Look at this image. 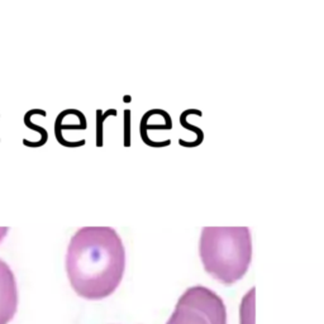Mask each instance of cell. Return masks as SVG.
Here are the masks:
<instances>
[{
  "mask_svg": "<svg viewBox=\"0 0 324 324\" xmlns=\"http://www.w3.org/2000/svg\"><path fill=\"white\" fill-rule=\"evenodd\" d=\"M8 232H9V228H8V227H0V243H2V241L7 237Z\"/></svg>",
  "mask_w": 324,
  "mask_h": 324,
  "instance_id": "cell-7",
  "label": "cell"
},
{
  "mask_svg": "<svg viewBox=\"0 0 324 324\" xmlns=\"http://www.w3.org/2000/svg\"><path fill=\"white\" fill-rule=\"evenodd\" d=\"M166 324H227V309L217 292L196 285L180 296Z\"/></svg>",
  "mask_w": 324,
  "mask_h": 324,
  "instance_id": "cell-3",
  "label": "cell"
},
{
  "mask_svg": "<svg viewBox=\"0 0 324 324\" xmlns=\"http://www.w3.org/2000/svg\"><path fill=\"white\" fill-rule=\"evenodd\" d=\"M125 248L111 227H82L70 239L66 273L75 292L87 300L111 295L122 282Z\"/></svg>",
  "mask_w": 324,
  "mask_h": 324,
  "instance_id": "cell-1",
  "label": "cell"
},
{
  "mask_svg": "<svg viewBox=\"0 0 324 324\" xmlns=\"http://www.w3.org/2000/svg\"><path fill=\"white\" fill-rule=\"evenodd\" d=\"M241 324H254V289H252L242 300Z\"/></svg>",
  "mask_w": 324,
  "mask_h": 324,
  "instance_id": "cell-5",
  "label": "cell"
},
{
  "mask_svg": "<svg viewBox=\"0 0 324 324\" xmlns=\"http://www.w3.org/2000/svg\"><path fill=\"white\" fill-rule=\"evenodd\" d=\"M18 308V290L14 273L0 258V324H8Z\"/></svg>",
  "mask_w": 324,
  "mask_h": 324,
  "instance_id": "cell-4",
  "label": "cell"
},
{
  "mask_svg": "<svg viewBox=\"0 0 324 324\" xmlns=\"http://www.w3.org/2000/svg\"><path fill=\"white\" fill-rule=\"evenodd\" d=\"M24 124L29 128V129H33V130H37L39 134H41V140L34 145V147H41L43 146L46 142H47V138H48V134H47V130L44 128L39 127V125H36L32 120H31V110L24 115Z\"/></svg>",
  "mask_w": 324,
  "mask_h": 324,
  "instance_id": "cell-6",
  "label": "cell"
},
{
  "mask_svg": "<svg viewBox=\"0 0 324 324\" xmlns=\"http://www.w3.org/2000/svg\"><path fill=\"white\" fill-rule=\"evenodd\" d=\"M204 270L224 285L239 281L252 261L248 227H204L199 241Z\"/></svg>",
  "mask_w": 324,
  "mask_h": 324,
  "instance_id": "cell-2",
  "label": "cell"
}]
</instances>
